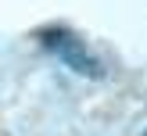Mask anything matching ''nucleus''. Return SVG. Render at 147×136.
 I'll use <instances>...</instances> for the list:
<instances>
[{"label": "nucleus", "instance_id": "1", "mask_svg": "<svg viewBox=\"0 0 147 136\" xmlns=\"http://www.w3.org/2000/svg\"><path fill=\"white\" fill-rule=\"evenodd\" d=\"M36 40H40L43 50H50V54H54L65 68H72L76 75H86V79H100V75H104V64L90 54V47H86V43L79 40L72 29H61V25L40 29V36H36Z\"/></svg>", "mask_w": 147, "mask_h": 136}, {"label": "nucleus", "instance_id": "2", "mask_svg": "<svg viewBox=\"0 0 147 136\" xmlns=\"http://www.w3.org/2000/svg\"><path fill=\"white\" fill-rule=\"evenodd\" d=\"M144 136H147V129H144Z\"/></svg>", "mask_w": 147, "mask_h": 136}]
</instances>
